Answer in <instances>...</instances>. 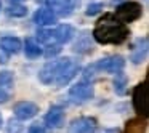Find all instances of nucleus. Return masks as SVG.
<instances>
[{"instance_id": "6e6552de", "label": "nucleus", "mask_w": 149, "mask_h": 133, "mask_svg": "<svg viewBox=\"0 0 149 133\" xmlns=\"http://www.w3.org/2000/svg\"><path fill=\"white\" fill-rule=\"evenodd\" d=\"M16 119L19 120H29L32 119L34 116H37L39 112V106L32 101H19V103L15 104V109H13Z\"/></svg>"}, {"instance_id": "f8f14e48", "label": "nucleus", "mask_w": 149, "mask_h": 133, "mask_svg": "<svg viewBox=\"0 0 149 133\" xmlns=\"http://www.w3.org/2000/svg\"><path fill=\"white\" fill-rule=\"evenodd\" d=\"M56 71H58V61H48L39 72L40 82L45 84V85H52L53 82H55Z\"/></svg>"}, {"instance_id": "393cba45", "label": "nucleus", "mask_w": 149, "mask_h": 133, "mask_svg": "<svg viewBox=\"0 0 149 133\" xmlns=\"http://www.w3.org/2000/svg\"><path fill=\"white\" fill-rule=\"evenodd\" d=\"M59 52H61V47L59 45H48L45 50V55L50 58V56H55L56 53H59Z\"/></svg>"}, {"instance_id": "5701e85b", "label": "nucleus", "mask_w": 149, "mask_h": 133, "mask_svg": "<svg viewBox=\"0 0 149 133\" xmlns=\"http://www.w3.org/2000/svg\"><path fill=\"white\" fill-rule=\"evenodd\" d=\"M23 130H24L23 123L18 122V120H13V119H11L7 125V133H21Z\"/></svg>"}, {"instance_id": "7c9ffc66", "label": "nucleus", "mask_w": 149, "mask_h": 133, "mask_svg": "<svg viewBox=\"0 0 149 133\" xmlns=\"http://www.w3.org/2000/svg\"><path fill=\"white\" fill-rule=\"evenodd\" d=\"M0 8H2V2H0Z\"/></svg>"}, {"instance_id": "412c9836", "label": "nucleus", "mask_w": 149, "mask_h": 133, "mask_svg": "<svg viewBox=\"0 0 149 133\" xmlns=\"http://www.w3.org/2000/svg\"><path fill=\"white\" fill-rule=\"evenodd\" d=\"M37 37H39V40L48 43V45H50V43H53V42H56L53 31H39V32H37Z\"/></svg>"}, {"instance_id": "0eeeda50", "label": "nucleus", "mask_w": 149, "mask_h": 133, "mask_svg": "<svg viewBox=\"0 0 149 133\" xmlns=\"http://www.w3.org/2000/svg\"><path fill=\"white\" fill-rule=\"evenodd\" d=\"M95 130H96V120L93 117H79L71 122L68 133H95Z\"/></svg>"}, {"instance_id": "20e7f679", "label": "nucleus", "mask_w": 149, "mask_h": 133, "mask_svg": "<svg viewBox=\"0 0 149 133\" xmlns=\"http://www.w3.org/2000/svg\"><path fill=\"white\" fill-rule=\"evenodd\" d=\"M96 71H103V72H109V74H116V72L123 71L125 68V58L120 55H112V56H106V58L100 59L95 63Z\"/></svg>"}, {"instance_id": "1a4fd4ad", "label": "nucleus", "mask_w": 149, "mask_h": 133, "mask_svg": "<svg viewBox=\"0 0 149 133\" xmlns=\"http://www.w3.org/2000/svg\"><path fill=\"white\" fill-rule=\"evenodd\" d=\"M47 7L59 16H69L74 10V0H45Z\"/></svg>"}, {"instance_id": "a878e982", "label": "nucleus", "mask_w": 149, "mask_h": 133, "mask_svg": "<svg viewBox=\"0 0 149 133\" xmlns=\"http://www.w3.org/2000/svg\"><path fill=\"white\" fill-rule=\"evenodd\" d=\"M27 133H47V132H45V128H43L42 125L34 123V125H31V128H29V132H27Z\"/></svg>"}, {"instance_id": "dca6fc26", "label": "nucleus", "mask_w": 149, "mask_h": 133, "mask_svg": "<svg viewBox=\"0 0 149 133\" xmlns=\"http://www.w3.org/2000/svg\"><path fill=\"white\" fill-rule=\"evenodd\" d=\"M123 133H146V120L141 117L130 119L125 125Z\"/></svg>"}, {"instance_id": "cd10ccee", "label": "nucleus", "mask_w": 149, "mask_h": 133, "mask_svg": "<svg viewBox=\"0 0 149 133\" xmlns=\"http://www.w3.org/2000/svg\"><path fill=\"white\" fill-rule=\"evenodd\" d=\"M106 133H117V132H116V130H107Z\"/></svg>"}, {"instance_id": "39448f33", "label": "nucleus", "mask_w": 149, "mask_h": 133, "mask_svg": "<svg viewBox=\"0 0 149 133\" xmlns=\"http://www.w3.org/2000/svg\"><path fill=\"white\" fill-rule=\"evenodd\" d=\"M95 95V88L91 85V82H87V80H82L79 84H75L74 87L69 90V98L71 101L74 103H84V101H88L91 100Z\"/></svg>"}, {"instance_id": "f257e3e1", "label": "nucleus", "mask_w": 149, "mask_h": 133, "mask_svg": "<svg viewBox=\"0 0 149 133\" xmlns=\"http://www.w3.org/2000/svg\"><path fill=\"white\" fill-rule=\"evenodd\" d=\"M127 37H128V27L119 19H116L114 15L111 13L104 15L93 29V39L103 45H107V43L119 45L125 42Z\"/></svg>"}, {"instance_id": "ddd939ff", "label": "nucleus", "mask_w": 149, "mask_h": 133, "mask_svg": "<svg viewBox=\"0 0 149 133\" xmlns=\"http://www.w3.org/2000/svg\"><path fill=\"white\" fill-rule=\"evenodd\" d=\"M34 23L37 26H52L56 23V15L50 8H39L34 15Z\"/></svg>"}, {"instance_id": "f03ea898", "label": "nucleus", "mask_w": 149, "mask_h": 133, "mask_svg": "<svg viewBox=\"0 0 149 133\" xmlns=\"http://www.w3.org/2000/svg\"><path fill=\"white\" fill-rule=\"evenodd\" d=\"M79 69H80V64L77 61H74V59H71V58L58 59V71H56V77H55L53 84L56 87H64V85H68L77 75Z\"/></svg>"}, {"instance_id": "4468645a", "label": "nucleus", "mask_w": 149, "mask_h": 133, "mask_svg": "<svg viewBox=\"0 0 149 133\" xmlns=\"http://www.w3.org/2000/svg\"><path fill=\"white\" fill-rule=\"evenodd\" d=\"M0 47H2V50H3V52L11 53V55L19 53L21 48H23L21 40L16 39V37H2V39H0Z\"/></svg>"}, {"instance_id": "9d476101", "label": "nucleus", "mask_w": 149, "mask_h": 133, "mask_svg": "<svg viewBox=\"0 0 149 133\" xmlns=\"http://www.w3.org/2000/svg\"><path fill=\"white\" fill-rule=\"evenodd\" d=\"M64 122V109L61 106H52L45 116V125L48 128H59Z\"/></svg>"}, {"instance_id": "bb28decb", "label": "nucleus", "mask_w": 149, "mask_h": 133, "mask_svg": "<svg viewBox=\"0 0 149 133\" xmlns=\"http://www.w3.org/2000/svg\"><path fill=\"white\" fill-rule=\"evenodd\" d=\"M8 98H10V95H8V91L5 90V88L2 87V85H0V103H5V101H7Z\"/></svg>"}, {"instance_id": "c85d7f7f", "label": "nucleus", "mask_w": 149, "mask_h": 133, "mask_svg": "<svg viewBox=\"0 0 149 133\" xmlns=\"http://www.w3.org/2000/svg\"><path fill=\"white\" fill-rule=\"evenodd\" d=\"M10 2H13V3H16V2H21V0H10Z\"/></svg>"}, {"instance_id": "9b49d317", "label": "nucleus", "mask_w": 149, "mask_h": 133, "mask_svg": "<svg viewBox=\"0 0 149 133\" xmlns=\"http://www.w3.org/2000/svg\"><path fill=\"white\" fill-rule=\"evenodd\" d=\"M148 48H149L148 37H143V39H139L138 42H136L135 48H133V52H132V56H130L133 64H139V63L144 61L146 56H148Z\"/></svg>"}, {"instance_id": "a211bd4d", "label": "nucleus", "mask_w": 149, "mask_h": 133, "mask_svg": "<svg viewBox=\"0 0 149 133\" xmlns=\"http://www.w3.org/2000/svg\"><path fill=\"white\" fill-rule=\"evenodd\" d=\"M114 90L117 95H125L127 91V75L122 71L116 72V79H114Z\"/></svg>"}, {"instance_id": "b1692460", "label": "nucleus", "mask_w": 149, "mask_h": 133, "mask_svg": "<svg viewBox=\"0 0 149 133\" xmlns=\"http://www.w3.org/2000/svg\"><path fill=\"white\" fill-rule=\"evenodd\" d=\"M103 10V5L101 3H91V5H88V8H87V16H95L96 13H100V11Z\"/></svg>"}, {"instance_id": "4be33fe9", "label": "nucleus", "mask_w": 149, "mask_h": 133, "mask_svg": "<svg viewBox=\"0 0 149 133\" xmlns=\"http://www.w3.org/2000/svg\"><path fill=\"white\" fill-rule=\"evenodd\" d=\"M0 85L2 87H11L13 85V74L8 71L0 72Z\"/></svg>"}, {"instance_id": "6ab92c4d", "label": "nucleus", "mask_w": 149, "mask_h": 133, "mask_svg": "<svg viewBox=\"0 0 149 133\" xmlns=\"http://www.w3.org/2000/svg\"><path fill=\"white\" fill-rule=\"evenodd\" d=\"M74 52H79V53H90L91 52L90 42H87V34H84L80 37V40L74 45Z\"/></svg>"}, {"instance_id": "2eb2a0df", "label": "nucleus", "mask_w": 149, "mask_h": 133, "mask_svg": "<svg viewBox=\"0 0 149 133\" xmlns=\"http://www.w3.org/2000/svg\"><path fill=\"white\" fill-rule=\"evenodd\" d=\"M53 34H55L56 42H59V43H68L69 40H71L72 37L75 36V31H74V27L69 26V24H63V26H59L56 31H53Z\"/></svg>"}, {"instance_id": "f3484780", "label": "nucleus", "mask_w": 149, "mask_h": 133, "mask_svg": "<svg viewBox=\"0 0 149 133\" xmlns=\"http://www.w3.org/2000/svg\"><path fill=\"white\" fill-rule=\"evenodd\" d=\"M24 52H26V56H29V58H39V56L42 55V48H40V45L34 39H31V37L26 39Z\"/></svg>"}, {"instance_id": "7ed1b4c3", "label": "nucleus", "mask_w": 149, "mask_h": 133, "mask_svg": "<svg viewBox=\"0 0 149 133\" xmlns=\"http://www.w3.org/2000/svg\"><path fill=\"white\" fill-rule=\"evenodd\" d=\"M143 13V7L138 3V2H125V3L119 5L114 13V18L119 19L120 23H133L136 21Z\"/></svg>"}, {"instance_id": "c756f323", "label": "nucleus", "mask_w": 149, "mask_h": 133, "mask_svg": "<svg viewBox=\"0 0 149 133\" xmlns=\"http://www.w3.org/2000/svg\"><path fill=\"white\" fill-rule=\"evenodd\" d=\"M0 125H2V114H0Z\"/></svg>"}, {"instance_id": "aec40b11", "label": "nucleus", "mask_w": 149, "mask_h": 133, "mask_svg": "<svg viewBox=\"0 0 149 133\" xmlns=\"http://www.w3.org/2000/svg\"><path fill=\"white\" fill-rule=\"evenodd\" d=\"M7 13L10 16H15V18H21V16H26L27 15V8L23 7V5H11L10 8L7 10Z\"/></svg>"}, {"instance_id": "423d86ee", "label": "nucleus", "mask_w": 149, "mask_h": 133, "mask_svg": "<svg viewBox=\"0 0 149 133\" xmlns=\"http://www.w3.org/2000/svg\"><path fill=\"white\" fill-rule=\"evenodd\" d=\"M133 107L139 116H148V85L146 82L138 84L133 88Z\"/></svg>"}]
</instances>
